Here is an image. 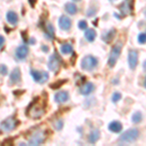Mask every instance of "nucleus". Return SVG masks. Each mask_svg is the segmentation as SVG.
I'll use <instances>...</instances> for the list:
<instances>
[{"mask_svg": "<svg viewBox=\"0 0 146 146\" xmlns=\"http://www.w3.org/2000/svg\"><path fill=\"white\" fill-rule=\"evenodd\" d=\"M46 112V102L40 98H35L32 102L28 105L27 115L31 119H39Z\"/></svg>", "mask_w": 146, "mask_h": 146, "instance_id": "1", "label": "nucleus"}, {"mask_svg": "<svg viewBox=\"0 0 146 146\" xmlns=\"http://www.w3.org/2000/svg\"><path fill=\"white\" fill-rule=\"evenodd\" d=\"M47 135L46 131L43 129H36L31 131V133L28 136V143L30 145H39L42 144L46 140Z\"/></svg>", "mask_w": 146, "mask_h": 146, "instance_id": "2", "label": "nucleus"}, {"mask_svg": "<svg viewBox=\"0 0 146 146\" xmlns=\"http://www.w3.org/2000/svg\"><path fill=\"white\" fill-rule=\"evenodd\" d=\"M122 48H123V43L121 41H118L112 47L111 52L109 54V58H108V65H109V67H113L116 64L117 60L121 55Z\"/></svg>", "mask_w": 146, "mask_h": 146, "instance_id": "3", "label": "nucleus"}, {"mask_svg": "<svg viewBox=\"0 0 146 146\" xmlns=\"http://www.w3.org/2000/svg\"><path fill=\"white\" fill-rule=\"evenodd\" d=\"M98 58L93 56H86L83 58L81 62V67L85 71H93L98 66Z\"/></svg>", "mask_w": 146, "mask_h": 146, "instance_id": "4", "label": "nucleus"}, {"mask_svg": "<svg viewBox=\"0 0 146 146\" xmlns=\"http://www.w3.org/2000/svg\"><path fill=\"white\" fill-rule=\"evenodd\" d=\"M138 135H139L138 129H128L127 131L122 133L119 138V141L121 143H131L136 140V138L138 137Z\"/></svg>", "mask_w": 146, "mask_h": 146, "instance_id": "5", "label": "nucleus"}, {"mask_svg": "<svg viewBox=\"0 0 146 146\" xmlns=\"http://www.w3.org/2000/svg\"><path fill=\"white\" fill-rule=\"evenodd\" d=\"M133 5H135V0H124L118 6L120 15L122 17H126L128 15H133Z\"/></svg>", "mask_w": 146, "mask_h": 146, "instance_id": "6", "label": "nucleus"}, {"mask_svg": "<svg viewBox=\"0 0 146 146\" xmlns=\"http://www.w3.org/2000/svg\"><path fill=\"white\" fill-rule=\"evenodd\" d=\"M62 63V60L60 58V56L58 54L54 53L50 58H49V62H48V67L52 72L54 73H58V70L60 68V65Z\"/></svg>", "mask_w": 146, "mask_h": 146, "instance_id": "7", "label": "nucleus"}, {"mask_svg": "<svg viewBox=\"0 0 146 146\" xmlns=\"http://www.w3.org/2000/svg\"><path fill=\"white\" fill-rule=\"evenodd\" d=\"M19 121L16 120L15 117H9L1 122V129L4 131H11L17 128Z\"/></svg>", "mask_w": 146, "mask_h": 146, "instance_id": "8", "label": "nucleus"}, {"mask_svg": "<svg viewBox=\"0 0 146 146\" xmlns=\"http://www.w3.org/2000/svg\"><path fill=\"white\" fill-rule=\"evenodd\" d=\"M30 75H31L32 79L39 84L45 83V82L48 81V79H49V74H48V72H46V71L31 70V71H30Z\"/></svg>", "mask_w": 146, "mask_h": 146, "instance_id": "9", "label": "nucleus"}, {"mask_svg": "<svg viewBox=\"0 0 146 146\" xmlns=\"http://www.w3.org/2000/svg\"><path fill=\"white\" fill-rule=\"evenodd\" d=\"M128 63L131 70L135 69L138 63V53L135 50H129L128 55Z\"/></svg>", "mask_w": 146, "mask_h": 146, "instance_id": "10", "label": "nucleus"}, {"mask_svg": "<svg viewBox=\"0 0 146 146\" xmlns=\"http://www.w3.org/2000/svg\"><path fill=\"white\" fill-rule=\"evenodd\" d=\"M58 27L62 30L68 31L71 27V20L64 15L60 16V19H58Z\"/></svg>", "mask_w": 146, "mask_h": 146, "instance_id": "11", "label": "nucleus"}, {"mask_svg": "<svg viewBox=\"0 0 146 146\" xmlns=\"http://www.w3.org/2000/svg\"><path fill=\"white\" fill-rule=\"evenodd\" d=\"M28 55V48L25 45H21L16 49L15 56L16 58L19 60H23Z\"/></svg>", "mask_w": 146, "mask_h": 146, "instance_id": "12", "label": "nucleus"}, {"mask_svg": "<svg viewBox=\"0 0 146 146\" xmlns=\"http://www.w3.org/2000/svg\"><path fill=\"white\" fill-rule=\"evenodd\" d=\"M54 100L56 103H63L66 102L69 100V94L66 91H60L55 94L54 96Z\"/></svg>", "mask_w": 146, "mask_h": 146, "instance_id": "13", "label": "nucleus"}, {"mask_svg": "<svg viewBox=\"0 0 146 146\" xmlns=\"http://www.w3.org/2000/svg\"><path fill=\"white\" fill-rule=\"evenodd\" d=\"M22 79V75H21V69L19 67H15L12 70L10 74V82L11 84H18Z\"/></svg>", "mask_w": 146, "mask_h": 146, "instance_id": "14", "label": "nucleus"}, {"mask_svg": "<svg viewBox=\"0 0 146 146\" xmlns=\"http://www.w3.org/2000/svg\"><path fill=\"white\" fill-rule=\"evenodd\" d=\"M95 90V86L93 83L91 82H86L85 84H83L80 88V94L83 96H88L91 93H93V91Z\"/></svg>", "mask_w": 146, "mask_h": 146, "instance_id": "15", "label": "nucleus"}, {"mask_svg": "<svg viewBox=\"0 0 146 146\" xmlns=\"http://www.w3.org/2000/svg\"><path fill=\"white\" fill-rule=\"evenodd\" d=\"M44 33L47 39L49 40H54L55 39V29H54L53 25L51 23H47L44 27Z\"/></svg>", "mask_w": 146, "mask_h": 146, "instance_id": "16", "label": "nucleus"}, {"mask_svg": "<svg viewBox=\"0 0 146 146\" xmlns=\"http://www.w3.org/2000/svg\"><path fill=\"white\" fill-rule=\"evenodd\" d=\"M108 129L112 133H118L123 129V125L120 123L119 121H112L111 123L108 125Z\"/></svg>", "mask_w": 146, "mask_h": 146, "instance_id": "17", "label": "nucleus"}, {"mask_svg": "<svg viewBox=\"0 0 146 146\" xmlns=\"http://www.w3.org/2000/svg\"><path fill=\"white\" fill-rule=\"evenodd\" d=\"M6 19L8 21V23H11L12 25H16L19 22V17L17 13H15L14 11H9L6 14Z\"/></svg>", "mask_w": 146, "mask_h": 146, "instance_id": "18", "label": "nucleus"}, {"mask_svg": "<svg viewBox=\"0 0 146 146\" xmlns=\"http://www.w3.org/2000/svg\"><path fill=\"white\" fill-rule=\"evenodd\" d=\"M115 34H116V29H115V28H112V29L108 30L105 34L102 35V40L105 42V43L109 44L110 42L113 40V38H114Z\"/></svg>", "mask_w": 146, "mask_h": 146, "instance_id": "19", "label": "nucleus"}, {"mask_svg": "<svg viewBox=\"0 0 146 146\" xmlns=\"http://www.w3.org/2000/svg\"><path fill=\"white\" fill-rule=\"evenodd\" d=\"M84 36H85V39L88 42H93V41H95V39L96 37V32L93 28H88V29L86 30V32H85Z\"/></svg>", "mask_w": 146, "mask_h": 146, "instance_id": "20", "label": "nucleus"}, {"mask_svg": "<svg viewBox=\"0 0 146 146\" xmlns=\"http://www.w3.org/2000/svg\"><path fill=\"white\" fill-rule=\"evenodd\" d=\"M100 133L98 129H94L92 131V133L89 135V142L90 143H96V141L100 139Z\"/></svg>", "mask_w": 146, "mask_h": 146, "instance_id": "21", "label": "nucleus"}, {"mask_svg": "<svg viewBox=\"0 0 146 146\" xmlns=\"http://www.w3.org/2000/svg\"><path fill=\"white\" fill-rule=\"evenodd\" d=\"M64 9L69 15H74L77 12V6L74 3H66L64 6Z\"/></svg>", "mask_w": 146, "mask_h": 146, "instance_id": "22", "label": "nucleus"}, {"mask_svg": "<svg viewBox=\"0 0 146 146\" xmlns=\"http://www.w3.org/2000/svg\"><path fill=\"white\" fill-rule=\"evenodd\" d=\"M60 52L64 55H68V54H72L73 53V47L71 44L69 43H65L62 45L60 47Z\"/></svg>", "mask_w": 146, "mask_h": 146, "instance_id": "23", "label": "nucleus"}, {"mask_svg": "<svg viewBox=\"0 0 146 146\" xmlns=\"http://www.w3.org/2000/svg\"><path fill=\"white\" fill-rule=\"evenodd\" d=\"M141 120H142V114H141L140 111L135 112L133 114V116H131V121H133V123H135V124L140 123Z\"/></svg>", "mask_w": 146, "mask_h": 146, "instance_id": "24", "label": "nucleus"}, {"mask_svg": "<svg viewBox=\"0 0 146 146\" xmlns=\"http://www.w3.org/2000/svg\"><path fill=\"white\" fill-rule=\"evenodd\" d=\"M66 82H67V80H65V79H63V80H58V81H56L55 83L51 84V85H50V88L54 89V90H56V89H58L60 87H62V85L64 84V83H66Z\"/></svg>", "mask_w": 146, "mask_h": 146, "instance_id": "25", "label": "nucleus"}, {"mask_svg": "<svg viewBox=\"0 0 146 146\" xmlns=\"http://www.w3.org/2000/svg\"><path fill=\"white\" fill-rule=\"evenodd\" d=\"M54 128H55L56 131H62L63 128V122L62 120H56V121L54 122Z\"/></svg>", "mask_w": 146, "mask_h": 146, "instance_id": "26", "label": "nucleus"}, {"mask_svg": "<svg viewBox=\"0 0 146 146\" xmlns=\"http://www.w3.org/2000/svg\"><path fill=\"white\" fill-rule=\"evenodd\" d=\"M137 41L139 44H145L146 43V33H139L137 36Z\"/></svg>", "mask_w": 146, "mask_h": 146, "instance_id": "27", "label": "nucleus"}, {"mask_svg": "<svg viewBox=\"0 0 146 146\" xmlns=\"http://www.w3.org/2000/svg\"><path fill=\"white\" fill-rule=\"evenodd\" d=\"M121 98H122V95L120 93H114L112 95V98H111V100H112V102H114V103H116V102H118V101L121 100Z\"/></svg>", "mask_w": 146, "mask_h": 146, "instance_id": "28", "label": "nucleus"}, {"mask_svg": "<svg viewBox=\"0 0 146 146\" xmlns=\"http://www.w3.org/2000/svg\"><path fill=\"white\" fill-rule=\"evenodd\" d=\"M78 27L81 30H85V29L88 28V23H87V22L85 20H82L78 23Z\"/></svg>", "mask_w": 146, "mask_h": 146, "instance_id": "29", "label": "nucleus"}, {"mask_svg": "<svg viewBox=\"0 0 146 146\" xmlns=\"http://www.w3.org/2000/svg\"><path fill=\"white\" fill-rule=\"evenodd\" d=\"M96 8L95 6H93L88 9V11H87V16H88V17H93V16L96 15Z\"/></svg>", "mask_w": 146, "mask_h": 146, "instance_id": "30", "label": "nucleus"}, {"mask_svg": "<svg viewBox=\"0 0 146 146\" xmlns=\"http://www.w3.org/2000/svg\"><path fill=\"white\" fill-rule=\"evenodd\" d=\"M4 43H5V39H4V36H3V35H0V49H1V51H3Z\"/></svg>", "mask_w": 146, "mask_h": 146, "instance_id": "31", "label": "nucleus"}, {"mask_svg": "<svg viewBox=\"0 0 146 146\" xmlns=\"http://www.w3.org/2000/svg\"><path fill=\"white\" fill-rule=\"evenodd\" d=\"M7 72H8V70H7V66L4 64H1V75H6Z\"/></svg>", "mask_w": 146, "mask_h": 146, "instance_id": "32", "label": "nucleus"}, {"mask_svg": "<svg viewBox=\"0 0 146 146\" xmlns=\"http://www.w3.org/2000/svg\"><path fill=\"white\" fill-rule=\"evenodd\" d=\"M41 49L43 52H45V53H47V52H49V47L46 46V45H42L41 46Z\"/></svg>", "mask_w": 146, "mask_h": 146, "instance_id": "33", "label": "nucleus"}, {"mask_svg": "<svg viewBox=\"0 0 146 146\" xmlns=\"http://www.w3.org/2000/svg\"><path fill=\"white\" fill-rule=\"evenodd\" d=\"M36 1H37V0H28V2H29V4H30V6H31V7H34Z\"/></svg>", "mask_w": 146, "mask_h": 146, "instance_id": "34", "label": "nucleus"}, {"mask_svg": "<svg viewBox=\"0 0 146 146\" xmlns=\"http://www.w3.org/2000/svg\"><path fill=\"white\" fill-rule=\"evenodd\" d=\"M142 66H143V69H144L145 71H146V60H144V62H143V64H142Z\"/></svg>", "mask_w": 146, "mask_h": 146, "instance_id": "35", "label": "nucleus"}, {"mask_svg": "<svg viewBox=\"0 0 146 146\" xmlns=\"http://www.w3.org/2000/svg\"><path fill=\"white\" fill-rule=\"evenodd\" d=\"M112 83H113V84H115V85H117V84H118V79H116V80H112Z\"/></svg>", "mask_w": 146, "mask_h": 146, "instance_id": "36", "label": "nucleus"}, {"mask_svg": "<svg viewBox=\"0 0 146 146\" xmlns=\"http://www.w3.org/2000/svg\"><path fill=\"white\" fill-rule=\"evenodd\" d=\"M144 87L146 88V78H145V81H144Z\"/></svg>", "mask_w": 146, "mask_h": 146, "instance_id": "37", "label": "nucleus"}, {"mask_svg": "<svg viewBox=\"0 0 146 146\" xmlns=\"http://www.w3.org/2000/svg\"><path fill=\"white\" fill-rule=\"evenodd\" d=\"M73 1H80V0H73Z\"/></svg>", "mask_w": 146, "mask_h": 146, "instance_id": "38", "label": "nucleus"}, {"mask_svg": "<svg viewBox=\"0 0 146 146\" xmlns=\"http://www.w3.org/2000/svg\"><path fill=\"white\" fill-rule=\"evenodd\" d=\"M110 1H115V0H110Z\"/></svg>", "mask_w": 146, "mask_h": 146, "instance_id": "39", "label": "nucleus"}]
</instances>
